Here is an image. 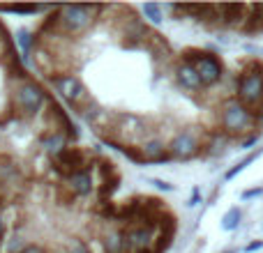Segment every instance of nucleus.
I'll list each match as a JSON object with an SVG mask.
<instances>
[{"label":"nucleus","instance_id":"obj_10","mask_svg":"<svg viewBox=\"0 0 263 253\" xmlns=\"http://www.w3.org/2000/svg\"><path fill=\"white\" fill-rule=\"evenodd\" d=\"M40 118H42V122L46 124V129L63 131V134L69 138V143H77V140H79V126L72 122L69 113L53 99V97L49 99V104H46V109L42 111Z\"/></svg>","mask_w":263,"mask_h":253},{"label":"nucleus","instance_id":"obj_22","mask_svg":"<svg viewBox=\"0 0 263 253\" xmlns=\"http://www.w3.org/2000/svg\"><path fill=\"white\" fill-rule=\"evenodd\" d=\"M65 253H92V249L81 237H69L67 244H65Z\"/></svg>","mask_w":263,"mask_h":253},{"label":"nucleus","instance_id":"obj_19","mask_svg":"<svg viewBox=\"0 0 263 253\" xmlns=\"http://www.w3.org/2000/svg\"><path fill=\"white\" fill-rule=\"evenodd\" d=\"M53 7H46V5H0V12L7 14H23V16H30L37 12H51Z\"/></svg>","mask_w":263,"mask_h":253},{"label":"nucleus","instance_id":"obj_5","mask_svg":"<svg viewBox=\"0 0 263 253\" xmlns=\"http://www.w3.org/2000/svg\"><path fill=\"white\" fill-rule=\"evenodd\" d=\"M210 136L201 134L196 126H187V129L178 131L171 140H168V154L171 159H178V161H190V159L199 157L203 152L205 143H208Z\"/></svg>","mask_w":263,"mask_h":253},{"label":"nucleus","instance_id":"obj_27","mask_svg":"<svg viewBox=\"0 0 263 253\" xmlns=\"http://www.w3.org/2000/svg\"><path fill=\"white\" fill-rule=\"evenodd\" d=\"M12 207V203H9L7 198H5V194H3V189H0V214H5L7 209Z\"/></svg>","mask_w":263,"mask_h":253},{"label":"nucleus","instance_id":"obj_2","mask_svg":"<svg viewBox=\"0 0 263 253\" xmlns=\"http://www.w3.org/2000/svg\"><path fill=\"white\" fill-rule=\"evenodd\" d=\"M102 9L104 5H60L53 9L55 26L63 35L79 39L95 26V21H100Z\"/></svg>","mask_w":263,"mask_h":253},{"label":"nucleus","instance_id":"obj_9","mask_svg":"<svg viewBox=\"0 0 263 253\" xmlns=\"http://www.w3.org/2000/svg\"><path fill=\"white\" fill-rule=\"evenodd\" d=\"M0 67H3L5 76L9 78V83H12V86H14V83H21V81L32 78L30 74L26 72V67H23L21 55H18L14 39H12V37H7V35L0 39Z\"/></svg>","mask_w":263,"mask_h":253},{"label":"nucleus","instance_id":"obj_16","mask_svg":"<svg viewBox=\"0 0 263 253\" xmlns=\"http://www.w3.org/2000/svg\"><path fill=\"white\" fill-rule=\"evenodd\" d=\"M141 150V157H143L145 163H164V161H171V154H168V145L164 143L162 138H148L139 145Z\"/></svg>","mask_w":263,"mask_h":253},{"label":"nucleus","instance_id":"obj_24","mask_svg":"<svg viewBox=\"0 0 263 253\" xmlns=\"http://www.w3.org/2000/svg\"><path fill=\"white\" fill-rule=\"evenodd\" d=\"M7 230H9V223H7V219H5V214H0V253H3V249H5Z\"/></svg>","mask_w":263,"mask_h":253},{"label":"nucleus","instance_id":"obj_31","mask_svg":"<svg viewBox=\"0 0 263 253\" xmlns=\"http://www.w3.org/2000/svg\"><path fill=\"white\" fill-rule=\"evenodd\" d=\"M227 253H236V251H227Z\"/></svg>","mask_w":263,"mask_h":253},{"label":"nucleus","instance_id":"obj_21","mask_svg":"<svg viewBox=\"0 0 263 253\" xmlns=\"http://www.w3.org/2000/svg\"><path fill=\"white\" fill-rule=\"evenodd\" d=\"M143 16L148 18L150 23L159 26V23L164 21V9H162V5H157V3H145V5H143Z\"/></svg>","mask_w":263,"mask_h":253},{"label":"nucleus","instance_id":"obj_1","mask_svg":"<svg viewBox=\"0 0 263 253\" xmlns=\"http://www.w3.org/2000/svg\"><path fill=\"white\" fill-rule=\"evenodd\" d=\"M51 95L46 92V88L42 86L35 78H28V81L14 83L12 92H9V104H12V113L18 120H32L40 118L42 111L46 109Z\"/></svg>","mask_w":263,"mask_h":253},{"label":"nucleus","instance_id":"obj_28","mask_svg":"<svg viewBox=\"0 0 263 253\" xmlns=\"http://www.w3.org/2000/svg\"><path fill=\"white\" fill-rule=\"evenodd\" d=\"M263 194V189L259 186V189H250V191H242V198L245 200H250V198H256V196H261Z\"/></svg>","mask_w":263,"mask_h":253},{"label":"nucleus","instance_id":"obj_4","mask_svg":"<svg viewBox=\"0 0 263 253\" xmlns=\"http://www.w3.org/2000/svg\"><path fill=\"white\" fill-rule=\"evenodd\" d=\"M180 60L196 69V74L201 76V83L203 88H213L222 81L224 76V65L222 60L217 58L210 51H201V49H185L180 53Z\"/></svg>","mask_w":263,"mask_h":253},{"label":"nucleus","instance_id":"obj_3","mask_svg":"<svg viewBox=\"0 0 263 253\" xmlns=\"http://www.w3.org/2000/svg\"><path fill=\"white\" fill-rule=\"evenodd\" d=\"M236 99L245 109L259 113L263 109V65L252 60L236 81Z\"/></svg>","mask_w":263,"mask_h":253},{"label":"nucleus","instance_id":"obj_8","mask_svg":"<svg viewBox=\"0 0 263 253\" xmlns=\"http://www.w3.org/2000/svg\"><path fill=\"white\" fill-rule=\"evenodd\" d=\"M219 124L229 134H240V131L250 129L252 124H256V113L245 109L238 99H229L219 109Z\"/></svg>","mask_w":263,"mask_h":253},{"label":"nucleus","instance_id":"obj_14","mask_svg":"<svg viewBox=\"0 0 263 253\" xmlns=\"http://www.w3.org/2000/svg\"><path fill=\"white\" fill-rule=\"evenodd\" d=\"M37 143H40V147L44 150V154L51 159V161H53V159H58L60 154L69 147V138L63 134V131H55V129L42 131L40 138H37Z\"/></svg>","mask_w":263,"mask_h":253},{"label":"nucleus","instance_id":"obj_13","mask_svg":"<svg viewBox=\"0 0 263 253\" xmlns=\"http://www.w3.org/2000/svg\"><path fill=\"white\" fill-rule=\"evenodd\" d=\"M100 244L104 249V253H127L123 226H118V223H104L100 230Z\"/></svg>","mask_w":263,"mask_h":253},{"label":"nucleus","instance_id":"obj_18","mask_svg":"<svg viewBox=\"0 0 263 253\" xmlns=\"http://www.w3.org/2000/svg\"><path fill=\"white\" fill-rule=\"evenodd\" d=\"M14 44L21 49L23 58H28V55H32V51H35L37 46V37L32 35L30 30H26V28H21V30H16V37H14Z\"/></svg>","mask_w":263,"mask_h":253},{"label":"nucleus","instance_id":"obj_30","mask_svg":"<svg viewBox=\"0 0 263 253\" xmlns=\"http://www.w3.org/2000/svg\"><path fill=\"white\" fill-rule=\"evenodd\" d=\"M259 249H263V242H252V244H247V246H245V253L259 251Z\"/></svg>","mask_w":263,"mask_h":253},{"label":"nucleus","instance_id":"obj_25","mask_svg":"<svg viewBox=\"0 0 263 253\" xmlns=\"http://www.w3.org/2000/svg\"><path fill=\"white\" fill-rule=\"evenodd\" d=\"M150 184L159 191H173V184H168V182H164V180H150Z\"/></svg>","mask_w":263,"mask_h":253},{"label":"nucleus","instance_id":"obj_20","mask_svg":"<svg viewBox=\"0 0 263 253\" xmlns=\"http://www.w3.org/2000/svg\"><path fill=\"white\" fill-rule=\"evenodd\" d=\"M240 221H242V209L240 207H231L227 214H224L222 228L224 230H236V228L240 226Z\"/></svg>","mask_w":263,"mask_h":253},{"label":"nucleus","instance_id":"obj_12","mask_svg":"<svg viewBox=\"0 0 263 253\" xmlns=\"http://www.w3.org/2000/svg\"><path fill=\"white\" fill-rule=\"evenodd\" d=\"M26 184V173L18 161L7 152H0V186L3 189H18Z\"/></svg>","mask_w":263,"mask_h":253},{"label":"nucleus","instance_id":"obj_17","mask_svg":"<svg viewBox=\"0 0 263 253\" xmlns=\"http://www.w3.org/2000/svg\"><path fill=\"white\" fill-rule=\"evenodd\" d=\"M176 83L182 88V90H187V92L205 90L203 83H201V76L196 74V69L192 67V65L182 62V60H178V65H176Z\"/></svg>","mask_w":263,"mask_h":253},{"label":"nucleus","instance_id":"obj_23","mask_svg":"<svg viewBox=\"0 0 263 253\" xmlns=\"http://www.w3.org/2000/svg\"><path fill=\"white\" fill-rule=\"evenodd\" d=\"M256 157H259V152H254V154H250V157H247V159H242V161L238 163V166H233L231 171H227V175H224V180H233V177H236V175H238V173H240V171H245V168L250 166V163L254 161Z\"/></svg>","mask_w":263,"mask_h":253},{"label":"nucleus","instance_id":"obj_11","mask_svg":"<svg viewBox=\"0 0 263 253\" xmlns=\"http://www.w3.org/2000/svg\"><path fill=\"white\" fill-rule=\"evenodd\" d=\"M125 244L127 253H145L155 251V242L159 237V226H148V223H134L125 226Z\"/></svg>","mask_w":263,"mask_h":253},{"label":"nucleus","instance_id":"obj_7","mask_svg":"<svg viewBox=\"0 0 263 253\" xmlns=\"http://www.w3.org/2000/svg\"><path fill=\"white\" fill-rule=\"evenodd\" d=\"M92 161L95 157L90 154V150L79 147V145H69L58 159L51 161V171L60 177V180H67L69 175H77L83 171H92Z\"/></svg>","mask_w":263,"mask_h":253},{"label":"nucleus","instance_id":"obj_26","mask_svg":"<svg viewBox=\"0 0 263 253\" xmlns=\"http://www.w3.org/2000/svg\"><path fill=\"white\" fill-rule=\"evenodd\" d=\"M21 253H49V251H46L42 244H37V242H32V244H28V246H26V249H23Z\"/></svg>","mask_w":263,"mask_h":253},{"label":"nucleus","instance_id":"obj_15","mask_svg":"<svg viewBox=\"0 0 263 253\" xmlns=\"http://www.w3.org/2000/svg\"><path fill=\"white\" fill-rule=\"evenodd\" d=\"M65 186L72 191L77 198H88L97 191V180L92 175V171H83V173H77V175H69L67 180H63Z\"/></svg>","mask_w":263,"mask_h":253},{"label":"nucleus","instance_id":"obj_29","mask_svg":"<svg viewBox=\"0 0 263 253\" xmlns=\"http://www.w3.org/2000/svg\"><path fill=\"white\" fill-rule=\"evenodd\" d=\"M199 200H201V194H199V189H194V194H192V198H190V203H187V207H194V205H199Z\"/></svg>","mask_w":263,"mask_h":253},{"label":"nucleus","instance_id":"obj_6","mask_svg":"<svg viewBox=\"0 0 263 253\" xmlns=\"http://www.w3.org/2000/svg\"><path fill=\"white\" fill-rule=\"evenodd\" d=\"M49 81L55 88V92L69 104V109H74L77 113H81L92 101V95L88 92V88L83 86L77 74H58V76H51Z\"/></svg>","mask_w":263,"mask_h":253}]
</instances>
